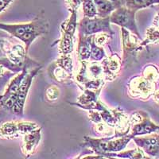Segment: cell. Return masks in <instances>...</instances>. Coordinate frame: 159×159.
I'll return each mask as SVG.
<instances>
[{
  "mask_svg": "<svg viewBox=\"0 0 159 159\" xmlns=\"http://www.w3.org/2000/svg\"><path fill=\"white\" fill-rule=\"evenodd\" d=\"M30 67H25L22 72H18V75L15 76V78H13L11 80V81L10 82V84H8V87L7 89V90L5 91L4 94H2V96H0V103H2V102L5 100V99H7L9 96H11V95L16 94L18 92V89H19L20 86H21V84H22V80H23L24 77L26 75L29 71H28V69Z\"/></svg>",
  "mask_w": 159,
  "mask_h": 159,
  "instance_id": "cell-17",
  "label": "cell"
},
{
  "mask_svg": "<svg viewBox=\"0 0 159 159\" xmlns=\"http://www.w3.org/2000/svg\"><path fill=\"white\" fill-rule=\"evenodd\" d=\"M42 67L41 65H38L37 67L34 68L32 70L29 71L25 76L22 84H21V86H20L18 92L16 93V103H15L14 108L11 111L14 114L19 116H22L23 115L25 100H26L28 92H29L30 89L31 84H32L33 80L38 75V73L42 69Z\"/></svg>",
  "mask_w": 159,
  "mask_h": 159,
  "instance_id": "cell-7",
  "label": "cell"
},
{
  "mask_svg": "<svg viewBox=\"0 0 159 159\" xmlns=\"http://www.w3.org/2000/svg\"><path fill=\"white\" fill-rule=\"evenodd\" d=\"M42 127L37 129L28 134H24L22 145V154L26 157L34 154L37 147L42 139Z\"/></svg>",
  "mask_w": 159,
  "mask_h": 159,
  "instance_id": "cell-13",
  "label": "cell"
},
{
  "mask_svg": "<svg viewBox=\"0 0 159 159\" xmlns=\"http://www.w3.org/2000/svg\"><path fill=\"white\" fill-rule=\"evenodd\" d=\"M105 158H123V159H147L150 158L147 156L142 149L138 147L137 149H132L128 150H122L118 153L106 154Z\"/></svg>",
  "mask_w": 159,
  "mask_h": 159,
  "instance_id": "cell-18",
  "label": "cell"
},
{
  "mask_svg": "<svg viewBox=\"0 0 159 159\" xmlns=\"http://www.w3.org/2000/svg\"><path fill=\"white\" fill-rule=\"evenodd\" d=\"M106 53L103 49V47L99 46L94 42V38L92 43V49H91L90 60L95 61H101L106 57Z\"/></svg>",
  "mask_w": 159,
  "mask_h": 159,
  "instance_id": "cell-26",
  "label": "cell"
},
{
  "mask_svg": "<svg viewBox=\"0 0 159 159\" xmlns=\"http://www.w3.org/2000/svg\"><path fill=\"white\" fill-rule=\"evenodd\" d=\"M112 36L107 33H99L97 34H95L94 42L99 46L103 47L104 45L108 44L111 40Z\"/></svg>",
  "mask_w": 159,
  "mask_h": 159,
  "instance_id": "cell-29",
  "label": "cell"
},
{
  "mask_svg": "<svg viewBox=\"0 0 159 159\" xmlns=\"http://www.w3.org/2000/svg\"><path fill=\"white\" fill-rule=\"evenodd\" d=\"M17 123H18V129L19 134H23V135L41 127L36 123H33V122L18 121Z\"/></svg>",
  "mask_w": 159,
  "mask_h": 159,
  "instance_id": "cell-28",
  "label": "cell"
},
{
  "mask_svg": "<svg viewBox=\"0 0 159 159\" xmlns=\"http://www.w3.org/2000/svg\"><path fill=\"white\" fill-rule=\"evenodd\" d=\"M20 135L18 129V123L15 121L7 122L0 127L1 138H17Z\"/></svg>",
  "mask_w": 159,
  "mask_h": 159,
  "instance_id": "cell-22",
  "label": "cell"
},
{
  "mask_svg": "<svg viewBox=\"0 0 159 159\" xmlns=\"http://www.w3.org/2000/svg\"><path fill=\"white\" fill-rule=\"evenodd\" d=\"M132 139L150 158H159V134L152 133L143 137L136 136Z\"/></svg>",
  "mask_w": 159,
  "mask_h": 159,
  "instance_id": "cell-9",
  "label": "cell"
},
{
  "mask_svg": "<svg viewBox=\"0 0 159 159\" xmlns=\"http://www.w3.org/2000/svg\"><path fill=\"white\" fill-rule=\"evenodd\" d=\"M54 62L65 69L69 74L73 76V61L71 54H60L59 57Z\"/></svg>",
  "mask_w": 159,
  "mask_h": 159,
  "instance_id": "cell-23",
  "label": "cell"
},
{
  "mask_svg": "<svg viewBox=\"0 0 159 159\" xmlns=\"http://www.w3.org/2000/svg\"><path fill=\"white\" fill-rule=\"evenodd\" d=\"M60 96V90L57 86H50L46 90V98L51 102L57 100Z\"/></svg>",
  "mask_w": 159,
  "mask_h": 159,
  "instance_id": "cell-30",
  "label": "cell"
},
{
  "mask_svg": "<svg viewBox=\"0 0 159 159\" xmlns=\"http://www.w3.org/2000/svg\"><path fill=\"white\" fill-rule=\"evenodd\" d=\"M92 130H93V132L96 135L107 137V136L113 135L112 134V130H114V129L109 127L108 125L106 124L103 122H102V123H96V124L93 125Z\"/></svg>",
  "mask_w": 159,
  "mask_h": 159,
  "instance_id": "cell-27",
  "label": "cell"
},
{
  "mask_svg": "<svg viewBox=\"0 0 159 159\" xmlns=\"http://www.w3.org/2000/svg\"><path fill=\"white\" fill-rule=\"evenodd\" d=\"M81 6L84 16L89 18L97 17V10L92 0H82Z\"/></svg>",
  "mask_w": 159,
  "mask_h": 159,
  "instance_id": "cell-24",
  "label": "cell"
},
{
  "mask_svg": "<svg viewBox=\"0 0 159 159\" xmlns=\"http://www.w3.org/2000/svg\"><path fill=\"white\" fill-rule=\"evenodd\" d=\"M155 4H159V0H123V6L135 12Z\"/></svg>",
  "mask_w": 159,
  "mask_h": 159,
  "instance_id": "cell-21",
  "label": "cell"
},
{
  "mask_svg": "<svg viewBox=\"0 0 159 159\" xmlns=\"http://www.w3.org/2000/svg\"><path fill=\"white\" fill-rule=\"evenodd\" d=\"M158 132H159V130H158Z\"/></svg>",
  "mask_w": 159,
  "mask_h": 159,
  "instance_id": "cell-35",
  "label": "cell"
},
{
  "mask_svg": "<svg viewBox=\"0 0 159 159\" xmlns=\"http://www.w3.org/2000/svg\"><path fill=\"white\" fill-rule=\"evenodd\" d=\"M130 140H132V137L129 134L120 137H116L114 134L102 138L84 136V146L90 148L96 155L105 158L106 154L118 153L124 150Z\"/></svg>",
  "mask_w": 159,
  "mask_h": 159,
  "instance_id": "cell-2",
  "label": "cell"
},
{
  "mask_svg": "<svg viewBox=\"0 0 159 159\" xmlns=\"http://www.w3.org/2000/svg\"><path fill=\"white\" fill-rule=\"evenodd\" d=\"M65 1L69 12L77 11L82 3V0H65Z\"/></svg>",
  "mask_w": 159,
  "mask_h": 159,
  "instance_id": "cell-31",
  "label": "cell"
},
{
  "mask_svg": "<svg viewBox=\"0 0 159 159\" xmlns=\"http://www.w3.org/2000/svg\"><path fill=\"white\" fill-rule=\"evenodd\" d=\"M111 22L109 17L107 18H84L78 22V34L85 36L95 35L99 33H107L111 36L115 34V32L111 27Z\"/></svg>",
  "mask_w": 159,
  "mask_h": 159,
  "instance_id": "cell-5",
  "label": "cell"
},
{
  "mask_svg": "<svg viewBox=\"0 0 159 159\" xmlns=\"http://www.w3.org/2000/svg\"><path fill=\"white\" fill-rule=\"evenodd\" d=\"M77 11L70 12L69 18L61 25V37L58 41L60 54H71L74 50V35L77 29Z\"/></svg>",
  "mask_w": 159,
  "mask_h": 159,
  "instance_id": "cell-3",
  "label": "cell"
},
{
  "mask_svg": "<svg viewBox=\"0 0 159 159\" xmlns=\"http://www.w3.org/2000/svg\"><path fill=\"white\" fill-rule=\"evenodd\" d=\"M14 0H0V14L9 7Z\"/></svg>",
  "mask_w": 159,
  "mask_h": 159,
  "instance_id": "cell-32",
  "label": "cell"
},
{
  "mask_svg": "<svg viewBox=\"0 0 159 159\" xmlns=\"http://www.w3.org/2000/svg\"><path fill=\"white\" fill-rule=\"evenodd\" d=\"M153 98H154V101L157 104H159V91H156L154 92V94L153 95Z\"/></svg>",
  "mask_w": 159,
  "mask_h": 159,
  "instance_id": "cell-33",
  "label": "cell"
},
{
  "mask_svg": "<svg viewBox=\"0 0 159 159\" xmlns=\"http://www.w3.org/2000/svg\"><path fill=\"white\" fill-rule=\"evenodd\" d=\"M80 63L81 68L76 77L78 86L93 80L104 79L101 61H85Z\"/></svg>",
  "mask_w": 159,
  "mask_h": 159,
  "instance_id": "cell-8",
  "label": "cell"
},
{
  "mask_svg": "<svg viewBox=\"0 0 159 159\" xmlns=\"http://www.w3.org/2000/svg\"><path fill=\"white\" fill-rule=\"evenodd\" d=\"M143 75L144 77L150 80L151 81L158 83L159 81V70L155 65H147L143 69Z\"/></svg>",
  "mask_w": 159,
  "mask_h": 159,
  "instance_id": "cell-25",
  "label": "cell"
},
{
  "mask_svg": "<svg viewBox=\"0 0 159 159\" xmlns=\"http://www.w3.org/2000/svg\"><path fill=\"white\" fill-rule=\"evenodd\" d=\"M121 35L123 49V64L137 51L141 50L143 48L140 46L142 40L127 30L121 28Z\"/></svg>",
  "mask_w": 159,
  "mask_h": 159,
  "instance_id": "cell-11",
  "label": "cell"
},
{
  "mask_svg": "<svg viewBox=\"0 0 159 159\" xmlns=\"http://www.w3.org/2000/svg\"><path fill=\"white\" fill-rule=\"evenodd\" d=\"M0 30L7 32L25 44L28 52L30 45L38 37L47 34L49 22L44 17H38L30 22L20 24H5L0 22Z\"/></svg>",
  "mask_w": 159,
  "mask_h": 159,
  "instance_id": "cell-1",
  "label": "cell"
},
{
  "mask_svg": "<svg viewBox=\"0 0 159 159\" xmlns=\"http://www.w3.org/2000/svg\"><path fill=\"white\" fill-rule=\"evenodd\" d=\"M103 75L106 81H113L121 72L123 61L118 53H111L101 61Z\"/></svg>",
  "mask_w": 159,
  "mask_h": 159,
  "instance_id": "cell-10",
  "label": "cell"
},
{
  "mask_svg": "<svg viewBox=\"0 0 159 159\" xmlns=\"http://www.w3.org/2000/svg\"><path fill=\"white\" fill-rule=\"evenodd\" d=\"M150 44H159V12L154 17L152 25L146 31V37L142 40L140 46L144 48Z\"/></svg>",
  "mask_w": 159,
  "mask_h": 159,
  "instance_id": "cell-16",
  "label": "cell"
},
{
  "mask_svg": "<svg viewBox=\"0 0 159 159\" xmlns=\"http://www.w3.org/2000/svg\"><path fill=\"white\" fill-rule=\"evenodd\" d=\"M82 91L83 92L77 98V103H71L70 104L89 111L99 99L100 91H93L90 89H84Z\"/></svg>",
  "mask_w": 159,
  "mask_h": 159,
  "instance_id": "cell-14",
  "label": "cell"
},
{
  "mask_svg": "<svg viewBox=\"0 0 159 159\" xmlns=\"http://www.w3.org/2000/svg\"><path fill=\"white\" fill-rule=\"evenodd\" d=\"M79 34V41H78L76 54L80 62H83L85 61H89L91 57V49H92V43L95 35H89L85 36L83 34Z\"/></svg>",
  "mask_w": 159,
  "mask_h": 159,
  "instance_id": "cell-15",
  "label": "cell"
},
{
  "mask_svg": "<svg viewBox=\"0 0 159 159\" xmlns=\"http://www.w3.org/2000/svg\"><path fill=\"white\" fill-rule=\"evenodd\" d=\"M159 130V126L151 121L150 116L147 112H145L144 116L140 121L134 124L130 125V130L129 134L132 139L136 136H143L147 134L155 133Z\"/></svg>",
  "mask_w": 159,
  "mask_h": 159,
  "instance_id": "cell-12",
  "label": "cell"
},
{
  "mask_svg": "<svg viewBox=\"0 0 159 159\" xmlns=\"http://www.w3.org/2000/svg\"><path fill=\"white\" fill-rule=\"evenodd\" d=\"M48 72H49V76L53 80L61 84L67 83L69 80H71L72 79V76H73L69 74L65 69L60 67L59 65H57L55 62H52L49 65V69H48Z\"/></svg>",
  "mask_w": 159,
  "mask_h": 159,
  "instance_id": "cell-19",
  "label": "cell"
},
{
  "mask_svg": "<svg viewBox=\"0 0 159 159\" xmlns=\"http://www.w3.org/2000/svg\"><path fill=\"white\" fill-rule=\"evenodd\" d=\"M110 1H111L112 2L116 3V5L118 6V7H121V6H123V0H110Z\"/></svg>",
  "mask_w": 159,
  "mask_h": 159,
  "instance_id": "cell-34",
  "label": "cell"
},
{
  "mask_svg": "<svg viewBox=\"0 0 159 159\" xmlns=\"http://www.w3.org/2000/svg\"><path fill=\"white\" fill-rule=\"evenodd\" d=\"M92 1L96 5L97 10V17L99 18H107L116 8H118V6L110 0H92Z\"/></svg>",
  "mask_w": 159,
  "mask_h": 159,
  "instance_id": "cell-20",
  "label": "cell"
},
{
  "mask_svg": "<svg viewBox=\"0 0 159 159\" xmlns=\"http://www.w3.org/2000/svg\"><path fill=\"white\" fill-rule=\"evenodd\" d=\"M135 14V11L128 9L124 6H121L116 8L111 14L109 19H110L111 23L127 30L142 40L141 35L139 34L137 25H136Z\"/></svg>",
  "mask_w": 159,
  "mask_h": 159,
  "instance_id": "cell-6",
  "label": "cell"
},
{
  "mask_svg": "<svg viewBox=\"0 0 159 159\" xmlns=\"http://www.w3.org/2000/svg\"><path fill=\"white\" fill-rule=\"evenodd\" d=\"M157 83L142 76H135L127 82L128 96L132 99H141L146 101L150 99L156 92Z\"/></svg>",
  "mask_w": 159,
  "mask_h": 159,
  "instance_id": "cell-4",
  "label": "cell"
}]
</instances>
